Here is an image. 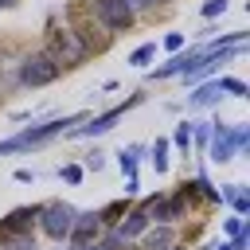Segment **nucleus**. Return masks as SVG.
Segmentation results:
<instances>
[{"instance_id":"nucleus-9","label":"nucleus","mask_w":250,"mask_h":250,"mask_svg":"<svg viewBox=\"0 0 250 250\" xmlns=\"http://www.w3.org/2000/svg\"><path fill=\"white\" fill-rule=\"evenodd\" d=\"M152 219H148V211L145 207H137V211H125V219L117 223V234L129 242V238H137V234H145V227H148Z\"/></svg>"},{"instance_id":"nucleus-16","label":"nucleus","mask_w":250,"mask_h":250,"mask_svg":"<svg viewBox=\"0 0 250 250\" xmlns=\"http://www.w3.org/2000/svg\"><path fill=\"white\" fill-rule=\"evenodd\" d=\"M219 82V90L223 94H234V98H246V82H238V78H215Z\"/></svg>"},{"instance_id":"nucleus-15","label":"nucleus","mask_w":250,"mask_h":250,"mask_svg":"<svg viewBox=\"0 0 250 250\" xmlns=\"http://www.w3.org/2000/svg\"><path fill=\"white\" fill-rule=\"evenodd\" d=\"M168 246H172V234L168 230H152L145 238V250H168Z\"/></svg>"},{"instance_id":"nucleus-20","label":"nucleus","mask_w":250,"mask_h":250,"mask_svg":"<svg viewBox=\"0 0 250 250\" xmlns=\"http://www.w3.org/2000/svg\"><path fill=\"white\" fill-rule=\"evenodd\" d=\"M227 4H230V0H207V4H203V16H207V20H211V16H223Z\"/></svg>"},{"instance_id":"nucleus-13","label":"nucleus","mask_w":250,"mask_h":250,"mask_svg":"<svg viewBox=\"0 0 250 250\" xmlns=\"http://www.w3.org/2000/svg\"><path fill=\"white\" fill-rule=\"evenodd\" d=\"M137 156H141V145H129V148L121 152V172L129 176V184L137 180Z\"/></svg>"},{"instance_id":"nucleus-21","label":"nucleus","mask_w":250,"mask_h":250,"mask_svg":"<svg viewBox=\"0 0 250 250\" xmlns=\"http://www.w3.org/2000/svg\"><path fill=\"white\" fill-rule=\"evenodd\" d=\"M59 176H62L66 184H78V180H82V168H78V164H66V168L59 172Z\"/></svg>"},{"instance_id":"nucleus-25","label":"nucleus","mask_w":250,"mask_h":250,"mask_svg":"<svg viewBox=\"0 0 250 250\" xmlns=\"http://www.w3.org/2000/svg\"><path fill=\"white\" fill-rule=\"evenodd\" d=\"M12 4H16V0H0V8H12Z\"/></svg>"},{"instance_id":"nucleus-10","label":"nucleus","mask_w":250,"mask_h":250,"mask_svg":"<svg viewBox=\"0 0 250 250\" xmlns=\"http://www.w3.org/2000/svg\"><path fill=\"white\" fill-rule=\"evenodd\" d=\"M223 98V90H219V82H203V86H195V94L188 98L191 105H215Z\"/></svg>"},{"instance_id":"nucleus-1","label":"nucleus","mask_w":250,"mask_h":250,"mask_svg":"<svg viewBox=\"0 0 250 250\" xmlns=\"http://www.w3.org/2000/svg\"><path fill=\"white\" fill-rule=\"evenodd\" d=\"M47 55H51L59 66H78L90 51H86V43L70 31V23H55V27H51V51H47Z\"/></svg>"},{"instance_id":"nucleus-2","label":"nucleus","mask_w":250,"mask_h":250,"mask_svg":"<svg viewBox=\"0 0 250 250\" xmlns=\"http://www.w3.org/2000/svg\"><path fill=\"white\" fill-rule=\"evenodd\" d=\"M74 207L70 203H62V199H55V203H43L39 207V230L47 234V238H55V242H62V238H70V227H74Z\"/></svg>"},{"instance_id":"nucleus-23","label":"nucleus","mask_w":250,"mask_h":250,"mask_svg":"<svg viewBox=\"0 0 250 250\" xmlns=\"http://www.w3.org/2000/svg\"><path fill=\"white\" fill-rule=\"evenodd\" d=\"M125 4H129V8H133V12H137V8H156V4H160V0H125Z\"/></svg>"},{"instance_id":"nucleus-22","label":"nucleus","mask_w":250,"mask_h":250,"mask_svg":"<svg viewBox=\"0 0 250 250\" xmlns=\"http://www.w3.org/2000/svg\"><path fill=\"white\" fill-rule=\"evenodd\" d=\"M164 47H168V51H180V47H184V35H180V31H168V35H164Z\"/></svg>"},{"instance_id":"nucleus-3","label":"nucleus","mask_w":250,"mask_h":250,"mask_svg":"<svg viewBox=\"0 0 250 250\" xmlns=\"http://www.w3.org/2000/svg\"><path fill=\"white\" fill-rule=\"evenodd\" d=\"M59 74H62V66H59L51 55H27V59L20 62V82L31 86V90H35V86H51Z\"/></svg>"},{"instance_id":"nucleus-12","label":"nucleus","mask_w":250,"mask_h":250,"mask_svg":"<svg viewBox=\"0 0 250 250\" xmlns=\"http://www.w3.org/2000/svg\"><path fill=\"white\" fill-rule=\"evenodd\" d=\"M148 160H152V168H156V172H164V168H168V141H164V137H156V145L148 148Z\"/></svg>"},{"instance_id":"nucleus-19","label":"nucleus","mask_w":250,"mask_h":250,"mask_svg":"<svg viewBox=\"0 0 250 250\" xmlns=\"http://www.w3.org/2000/svg\"><path fill=\"white\" fill-rule=\"evenodd\" d=\"M172 141H176V148H188V145H191V121L176 125V137H172Z\"/></svg>"},{"instance_id":"nucleus-26","label":"nucleus","mask_w":250,"mask_h":250,"mask_svg":"<svg viewBox=\"0 0 250 250\" xmlns=\"http://www.w3.org/2000/svg\"><path fill=\"white\" fill-rule=\"evenodd\" d=\"M219 250H230V246H219Z\"/></svg>"},{"instance_id":"nucleus-14","label":"nucleus","mask_w":250,"mask_h":250,"mask_svg":"<svg viewBox=\"0 0 250 250\" xmlns=\"http://www.w3.org/2000/svg\"><path fill=\"white\" fill-rule=\"evenodd\" d=\"M152 55H156V43H141V47L129 55V62H133V66H148V59H152Z\"/></svg>"},{"instance_id":"nucleus-5","label":"nucleus","mask_w":250,"mask_h":250,"mask_svg":"<svg viewBox=\"0 0 250 250\" xmlns=\"http://www.w3.org/2000/svg\"><path fill=\"white\" fill-rule=\"evenodd\" d=\"M137 102H141V94H133L125 105H113V109H105L102 117H90L86 125H74V129H70V137H102V133H109V129H113L121 117H125V109H133Z\"/></svg>"},{"instance_id":"nucleus-7","label":"nucleus","mask_w":250,"mask_h":250,"mask_svg":"<svg viewBox=\"0 0 250 250\" xmlns=\"http://www.w3.org/2000/svg\"><path fill=\"white\" fill-rule=\"evenodd\" d=\"M98 234H102V219H98V211H82V215H74V227H70V242H74V246H90Z\"/></svg>"},{"instance_id":"nucleus-8","label":"nucleus","mask_w":250,"mask_h":250,"mask_svg":"<svg viewBox=\"0 0 250 250\" xmlns=\"http://www.w3.org/2000/svg\"><path fill=\"white\" fill-rule=\"evenodd\" d=\"M35 215H39V207H16L8 219H0V238H8V234H20V230H31Z\"/></svg>"},{"instance_id":"nucleus-18","label":"nucleus","mask_w":250,"mask_h":250,"mask_svg":"<svg viewBox=\"0 0 250 250\" xmlns=\"http://www.w3.org/2000/svg\"><path fill=\"white\" fill-rule=\"evenodd\" d=\"M117 215H125V203H109V207H102V211H98L102 227H105V223H117Z\"/></svg>"},{"instance_id":"nucleus-6","label":"nucleus","mask_w":250,"mask_h":250,"mask_svg":"<svg viewBox=\"0 0 250 250\" xmlns=\"http://www.w3.org/2000/svg\"><path fill=\"white\" fill-rule=\"evenodd\" d=\"M211 160L215 164H227V160H234L238 156V145H234V133H230V125H223V121H211Z\"/></svg>"},{"instance_id":"nucleus-4","label":"nucleus","mask_w":250,"mask_h":250,"mask_svg":"<svg viewBox=\"0 0 250 250\" xmlns=\"http://www.w3.org/2000/svg\"><path fill=\"white\" fill-rule=\"evenodd\" d=\"M90 12H94L98 23L109 27V31H129L133 20H137V12H133L125 0H90Z\"/></svg>"},{"instance_id":"nucleus-24","label":"nucleus","mask_w":250,"mask_h":250,"mask_svg":"<svg viewBox=\"0 0 250 250\" xmlns=\"http://www.w3.org/2000/svg\"><path fill=\"white\" fill-rule=\"evenodd\" d=\"M86 164H90V168L98 172V168H102V152H90V156H86Z\"/></svg>"},{"instance_id":"nucleus-11","label":"nucleus","mask_w":250,"mask_h":250,"mask_svg":"<svg viewBox=\"0 0 250 250\" xmlns=\"http://www.w3.org/2000/svg\"><path fill=\"white\" fill-rule=\"evenodd\" d=\"M0 250H39V242H35V234H31V230H20V234L0 238Z\"/></svg>"},{"instance_id":"nucleus-17","label":"nucleus","mask_w":250,"mask_h":250,"mask_svg":"<svg viewBox=\"0 0 250 250\" xmlns=\"http://www.w3.org/2000/svg\"><path fill=\"white\" fill-rule=\"evenodd\" d=\"M191 141L195 145H207L211 141V121H191Z\"/></svg>"}]
</instances>
